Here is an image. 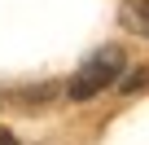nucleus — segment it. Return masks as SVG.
I'll return each instance as SVG.
<instances>
[{"instance_id": "f257e3e1", "label": "nucleus", "mask_w": 149, "mask_h": 145, "mask_svg": "<svg viewBox=\"0 0 149 145\" xmlns=\"http://www.w3.org/2000/svg\"><path fill=\"white\" fill-rule=\"evenodd\" d=\"M118 70H127V57H123V48L110 44V48H101L97 57L84 62V70L66 84V97H70V101H88V97H97L101 88H110V84L118 79Z\"/></svg>"}, {"instance_id": "f03ea898", "label": "nucleus", "mask_w": 149, "mask_h": 145, "mask_svg": "<svg viewBox=\"0 0 149 145\" xmlns=\"http://www.w3.org/2000/svg\"><path fill=\"white\" fill-rule=\"evenodd\" d=\"M118 18L132 35H149V0H123Z\"/></svg>"}, {"instance_id": "7ed1b4c3", "label": "nucleus", "mask_w": 149, "mask_h": 145, "mask_svg": "<svg viewBox=\"0 0 149 145\" xmlns=\"http://www.w3.org/2000/svg\"><path fill=\"white\" fill-rule=\"evenodd\" d=\"M118 88H123V92H140V88H149V70H136V75H123V79H118Z\"/></svg>"}, {"instance_id": "20e7f679", "label": "nucleus", "mask_w": 149, "mask_h": 145, "mask_svg": "<svg viewBox=\"0 0 149 145\" xmlns=\"http://www.w3.org/2000/svg\"><path fill=\"white\" fill-rule=\"evenodd\" d=\"M0 145H18V141H13V132H9V127H0Z\"/></svg>"}]
</instances>
